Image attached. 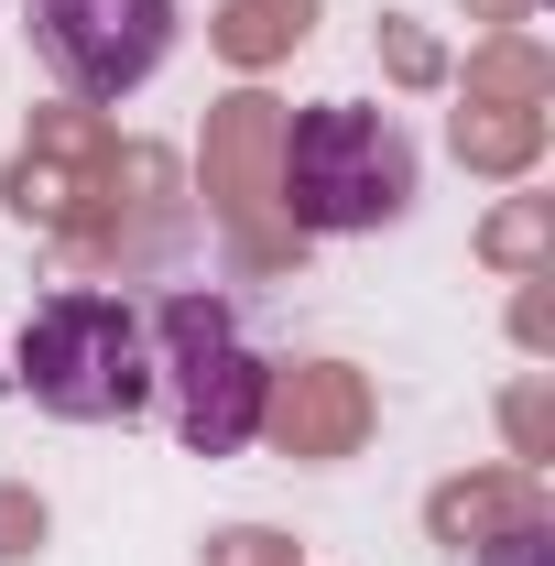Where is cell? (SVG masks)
Returning a JSON list of instances; mask_svg holds the SVG:
<instances>
[{
	"label": "cell",
	"instance_id": "6da1fadb",
	"mask_svg": "<svg viewBox=\"0 0 555 566\" xmlns=\"http://www.w3.org/2000/svg\"><path fill=\"white\" fill-rule=\"evenodd\" d=\"M415 175H425L415 132L392 109H370V98H316L283 132V208H294V229H316V240L392 229V218L415 208Z\"/></svg>",
	"mask_w": 555,
	"mask_h": 566
},
{
	"label": "cell",
	"instance_id": "7a4b0ae2",
	"mask_svg": "<svg viewBox=\"0 0 555 566\" xmlns=\"http://www.w3.org/2000/svg\"><path fill=\"white\" fill-rule=\"evenodd\" d=\"M142 327H153V392H164L175 447L240 458V447L262 436V415H273V359L251 349L240 305H229V294H175V305L142 316Z\"/></svg>",
	"mask_w": 555,
	"mask_h": 566
},
{
	"label": "cell",
	"instance_id": "3957f363",
	"mask_svg": "<svg viewBox=\"0 0 555 566\" xmlns=\"http://www.w3.org/2000/svg\"><path fill=\"white\" fill-rule=\"evenodd\" d=\"M22 392L55 424H132L153 403V327H142V305L98 294V283L44 294L33 327H22Z\"/></svg>",
	"mask_w": 555,
	"mask_h": 566
},
{
	"label": "cell",
	"instance_id": "277c9868",
	"mask_svg": "<svg viewBox=\"0 0 555 566\" xmlns=\"http://www.w3.org/2000/svg\"><path fill=\"white\" fill-rule=\"evenodd\" d=\"M33 44L76 98H132L175 55V0H33Z\"/></svg>",
	"mask_w": 555,
	"mask_h": 566
},
{
	"label": "cell",
	"instance_id": "5b68a950",
	"mask_svg": "<svg viewBox=\"0 0 555 566\" xmlns=\"http://www.w3.org/2000/svg\"><path fill=\"white\" fill-rule=\"evenodd\" d=\"M480 566H555V534H501Z\"/></svg>",
	"mask_w": 555,
	"mask_h": 566
}]
</instances>
